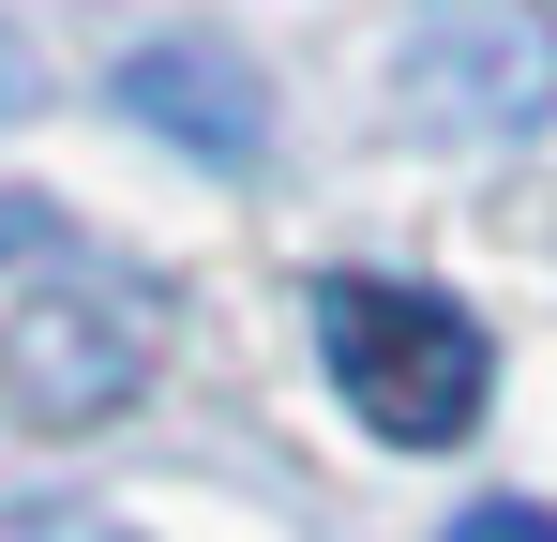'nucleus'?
I'll use <instances>...</instances> for the list:
<instances>
[{
	"mask_svg": "<svg viewBox=\"0 0 557 542\" xmlns=\"http://www.w3.org/2000/svg\"><path fill=\"white\" fill-rule=\"evenodd\" d=\"M317 361L392 452H453L482 422V377H497L482 317L453 286H407V271H332L317 286Z\"/></svg>",
	"mask_w": 557,
	"mask_h": 542,
	"instance_id": "1",
	"label": "nucleus"
},
{
	"mask_svg": "<svg viewBox=\"0 0 557 542\" xmlns=\"http://www.w3.org/2000/svg\"><path fill=\"white\" fill-rule=\"evenodd\" d=\"M15 407L30 422H61V438H91L121 422L136 392H151V301L136 286H76V271H46V301L15 317Z\"/></svg>",
	"mask_w": 557,
	"mask_h": 542,
	"instance_id": "3",
	"label": "nucleus"
},
{
	"mask_svg": "<svg viewBox=\"0 0 557 542\" xmlns=\"http://www.w3.org/2000/svg\"><path fill=\"white\" fill-rule=\"evenodd\" d=\"M15 257H76V226H61L46 196H0V271H15Z\"/></svg>",
	"mask_w": 557,
	"mask_h": 542,
	"instance_id": "7",
	"label": "nucleus"
},
{
	"mask_svg": "<svg viewBox=\"0 0 557 542\" xmlns=\"http://www.w3.org/2000/svg\"><path fill=\"white\" fill-rule=\"evenodd\" d=\"M0 542H136L121 513H76V497H0Z\"/></svg>",
	"mask_w": 557,
	"mask_h": 542,
	"instance_id": "5",
	"label": "nucleus"
},
{
	"mask_svg": "<svg viewBox=\"0 0 557 542\" xmlns=\"http://www.w3.org/2000/svg\"><path fill=\"white\" fill-rule=\"evenodd\" d=\"M15 106H46V46H30V30L0 15V121H15Z\"/></svg>",
	"mask_w": 557,
	"mask_h": 542,
	"instance_id": "8",
	"label": "nucleus"
},
{
	"mask_svg": "<svg viewBox=\"0 0 557 542\" xmlns=\"http://www.w3.org/2000/svg\"><path fill=\"white\" fill-rule=\"evenodd\" d=\"M392 106L453 151H497V136H543L557 121V15L543 0H453L392 46Z\"/></svg>",
	"mask_w": 557,
	"mask_h": 542,
	"instance_id": "2",
	"label": "nucleus"
},
{
	"mask_svg": "<svg viewBox=\"0 0 557 542\" xmlns=\"http://www.w3.org/2000/svg\"><path fill=\"white\" fill-rule=\"evenodd\" d=\"M121 121L136 136H166V151H196L211 181H242L257 151H272V90H257V61L226 46V30H151V46H121Z\"/></svg>",
	"mask_w": 557,
	"mask_h": 542,
	"instance_id": "4",
	"label": "nucleus"
},
{
	"mask_svg": "<svg viewBox=\"0 0 557 542\" xmlns=\"http://www.w3.org/2000/svg\"><path fill=\"white\" fill-rule=\"evenodd\" d=\"M437 542H557V513H543V497H467Z\"/></svg>",
	"mask_w": 557,
	"mask_h": 542,
	"instance_id": "6",
	"label": "nucleus"
}]
</instances>
